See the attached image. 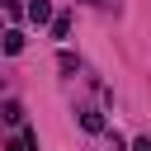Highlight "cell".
<instances>
[{"label": "cell", "instance_id": "6da1fadb", "mask_svg": "<svg viewBox=\"0 0 151 151\" xmlns=\"http://www.w3.org/2000/svg\"><path fill=\"white\" fill-rule=\"evenodd\" d=\"M28 19L33 24H52V0H28Z\"/></svg>", "mask_w": 151, "mask_h": 151}, {"label": "cell", "instance_id": "7a4b0ae2", "mask_svg": "<svg viewBox=\"0 0 151 151\" xmlns=\"http://www.w3.org/2000/svg\"><path fill=\"white\" fill-rule=\"evenodd\" d=\"M0 47H5L9 57H19V52H24V33H19V28H9V33H0Z\"/></svg>", "mask_w": 151, "mask_h": 151}, {"label": "cell", "instance_id": "3957f363", "mask_svg": "<svg viewBox=\"0 0 151 151\" xmlns=\"http://www.w3.org/2000/svg\"><path fill=\"white\" fill-rule=\"evenodd\" d=\"M0 118H5L9 127H14V123H24V104H19V99H5V109H0Z\"/></svg>", "mask_w": 151, "mask_h": 151}, {"label": "cell", "instance_id": "277c9868", "mask_svg": "<svg viewBox=\"0 0 151 151\" xmlns=\"http://www.w3.org/2000/svg\"><path fill=\"white\" fill-rule=\"evenodd\" d=\"M57 71H61V76H76V71H80L76 52H57Z\"/></svg>", "mask_w": 151, "mask_h": 151}, {"label": "cell", "instance_id": "5b68a950", "mask_svg": "<svg viewBox=\"0 0 151 151\" xmlns=\"http://www.w3.org/2000/svg\"><path fill=\"white\" fill-rule=\"evenodd\" d=\"M33 146H38V137H33V132H24V137H9V142H5V151H33Z\"/></svg>", "mask_w": 151, "mask_h": 151}, {"label": "cell", "instance_id": "8992f818", "mask_svg": "<svg viewBox=\"0 0 151 151\" xmlns=\"http://www.w3.org/2000/svg\"><path fill=\"white\" fill-rule=\"evenodd\" d=\"M80 127L85 132H104V113H80Z\"/></svg>", "mask_w": 151, "mask_h": 151}, {"label": "cell", "instance_id": "52a82bcc", "mask_svg": "<svg viewBox=\"0 0 151 151\" xmlns=\"http://www.w3.org/2000/svg\"><path fill=\"white\" fill-rule=\"evenodd\" d=\"M66 33H71V14H57L52 19V38H66Z\"/></svg>", "mask_w": 151, "mask_h": 151}, {"label": "cell", "instance_id": "ba28073f", "mask_svg": "<svg viewBox=\"0 0 151 151\" xmlns=\"http://www.w3.org/2000/svg\"><path fill=\"white\" fill-rule=\"evenodd\" d=\"M132 151H151V137H137V142H132Z\"/></svg>", "mask_w": 151, "mask_h": 151}, {"label": "cell", "instance_id": "9c48e42d", "mask_svg": "<svg viewBox=\"0 0 151 151\" xmlns=\"http://www.w3.org/2000/svg\"><path fill=\"white\" fill-rule=\"evenodd\" d=\"M94 5H104V0H94Z\"/></svg>", "mask_w": 151, "mask_h": 151}]
</instances>
